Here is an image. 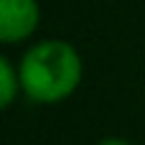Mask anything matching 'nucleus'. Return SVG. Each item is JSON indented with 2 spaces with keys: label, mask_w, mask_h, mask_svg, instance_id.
<instances>
[{
  "label": "nucleus",
  "mask_w": 145,
  "mask_h": 145,
  "mask_svg": "<svg viewBox=\"0 0 145 145\" xmlns=\"http://www.w3.org/2000/svg\"><path fill=\"white\" fill-rule=\"evenodd\" d=\"M0 76H3V87H0V94H3V107H10L15 92L20 89V76H15L13 71V64L8 59H0Z\"/></svg>",
  "instance_id": "7ed1b4c3"
},
{
  "label": "nucleus",
  "mask_w": 145,
  "mask_h": 145,
  "mask_svg": "<svg viewBox=\"0 0 145 145\" xmlns=\"http://www.w3.org/2000/svg\"><path fill=\"white\" fill-rule=\"evenodd\" d=\"M97 145H130V143L122 140V138H107V140H99Z\"/></svg>",
  "instance_id": "20e7f679"
},
{
  "label": "nucleus",
  "mask_w": 145,
  "mask_h": 145,
  "mask_svg": "<svg viewBox=\"0 0 145 145\" xmlns=\"http://www.w3.org/2000/svg\"><path fill=\"white\" fill-rule=\"evenodd\" d=\"M20 89L38 105H54L74 94L82 82V56L66 41L48 38L31 46L18 66Z\"/></svg>",
  "instance_id": "f257e3e1"
},
{
  "label": "nucleus",
  "mask_w": 145,
  "mask_h": 145,
  "mask_svg": "<svg viewBox=\"0 0 145 145\" xmlns=\"http://www.w3.org/2000/svg\"><path fill=\"white\" fill-rule=\"evenodd\" d=\"M41 10L36 0H0V38L15 43L28 38L38 25Z\"/></svg>",
  "instance_id": "f03ea898"
}]
</instances>
